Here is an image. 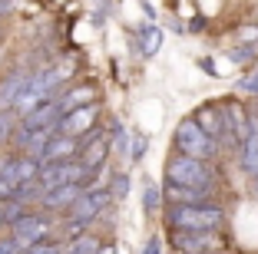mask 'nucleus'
<instances>
[{"label": "nucleus", "mask_w": 258, "mask_h": 254, "mask_svg": "<svg viewBox=\"0 0 258 254\" xmlns=\"http://www.w3.org/2000/svg\"><path fill=\"white\" fill-rule=\"evenodd\" d=\"M143 254H162V241L152 234L149 241H146V247H143Z\"/></svg>", "instance_id": "24"}, {"label": "nucleus", "mask_w": 258, "mask_h": 254, "mask_svg": "<svg viewBox=\"0 0 258 254\" xmlns=\"http://www.w3.org/2000/svg\"><path fill=\"white\" fill-rule=\"evenodd\" d=\"M99 244H103V241L93 238V234H80L76 241H70V251H63V254H96Z\"/></svg>", "instance_id": "17"}, {"label": "nucleus", "mask_w": 258, "mask_h": 254, "mask_svg": "<svg viewBox=\"0 0 258 254\" xmlns=\"http://www.w3.org/2000/svg\"><path fill=\"white\" fill-rule=\"evenodd\" d=\"M255 192H258V175H255Z\"/></svg>", "instance_id": "27"}, {"label": "nucleus", "mask_w": 258, "mask_h": 254, "mask_svg": "<svg viewBox=\"0 0 258 254\" xmlns=\"http://www.w3.org/2000/svg\"><path fill=\"white\" fill-rule=\"evenodd\" d=\"M10 238L17 241L20 251H27V247H33V244L50 238V221H46L40 211H23V215L10 224Z\"/></svg>", "instance_id": "5"}, {"label": "nucleus", "mask_w": 258, "mask_h": 254, "mask_svg": "<svg viewBox=\"0 0 258 254\" xmlns=\"http://www.w3.org/2000/svg\"><path fill=\"white\" fill-rule=\"evenodd\" d=\"M0 254H20V247L14 238H0Z\"/></svg>", "instance_id": "23"}, {"label": "nucleus", "mask_w": 258, "mask_h": 254, "mask_svg": "<svg viewBox=\"0 0 258 254\" xmlns=\"http://www.w3.org/2000/svg\"><path fill=\"white\" fill-rule=\"evenodd\" d=\"M162 198H166V195H162V188L156 185V182H149V185L143 188V211H146V215L152 218L156 211L162 208Z\"/></svg>", "instance_id": "16"}, {"label": "nucleus", "mask_w": 258, "mask_h": 254, "mask_svg": "<svg viewBox=\"0 0 258 254\" xmlns=\"http://www.w3.org/2000/svg\"><path fill=\"white\" fill-rule=\"evenodd\" d=\"M238 155H242L245 172L258 175V112H248V132L238 145Z\"/></svg>", "instance_id": "11"}, {"label": "nucleus", "mask_w": 258, "mask_h": 254, "mask_svg": "<svg viewBox=\"0 0 258 254\" xmlns=\"http://www.w3.org/2000/svg\"><path fill=\"white\" fill-rule=\"evenodd\" d=\"M166 182L189 185V188H199V192H209V195H215V188H219V175H215L212 162L182 155V152H175L166 162Z\"/></svg>", "instance_id": "1"}, {"label": "nucleus", "mask_w": 258, "mask_h": 254, "mask_svg": "<svg viewBox=\"0 0 258 254\" xmlns=\"http://www.w3.org/2000/svg\"><path fill=\"white\" fill-rule=\"evenodd\" d=\"M255 40H258V27H245V30H238V33H235V43H238V46L255 43Z\"/></svg>", "instance_id": "22"}, {"label": "nucleus", "mask_w": 258, "mask_h": 254, "mask_svg": "<svg viewBox=\"0 0 258 254\" xmlns=\"http://www.w3.org/2000/svg\"><path fill=\"white\" fill-rule=\"evenodd\" d=\"M133 40H136V46H139V53H143V56H156V53H159V46H162V27L156 20L139 23L136 33H133Z\"/></svg>", "instance_id": "13"}, {"label": "nucleus", "mask_w": 258, "mask_h": 254, "mask_svg": "<svg viewBox=\"0 0 258 254\" xmlns=\"http://www.w3.org/2000/svg\"><path fill=\"white\" fill-rule=\"evenodd\" d=\"M56 109H60V116H67L70 109H76V106H86V103H96V90H93L90 82L86 86H67L63 93H56Z\"/></svg>", "instance_id": "12"}, {"label": "nucleus", "mask_w": 258, "mask_h": 254, "mask_svg": "<svg viewBox=\"0 0 258 254\" xmlns=\"http://www.w3.org/2000/svg\"><path fill=\"white\" fill-rule=\"evenodd\" d=\"M172 247L179 254L219 251V247H222V238H219V231H172Z\"/></svg>", "instance_id": "9"}, {"label": "nucleus", "mask_w": 258, "mask_h": 254, "mask_svg": "<svg viewBox=\"0 0 258 254\" xmlns=\"http://www.w3.org/2000/svg\"><path fill=\"white\" fill-rule=\"evenodd\" d=\"M222 122H225V142L242 145L245 132H248V109L235 99H228V103H222Z\"/></svg>", "instance_id": "10"}, {"label": "nucleus", "mask_w": 258, "mask_h": 254, "mask_svg": "<svg viewBox=\"0 0 258 254\" xmlns=\"http://www.w3.org/2000/svg\"><path fill=\"white\" fill-rule=\"evenodd\" d=\"M96 119H99V103L76 106V109H70L67 116L60 119L56 132H63V135H86V132L96 129Z\"/></svg>", "instance_id": "8"}, {"label": "nucleus", "mask_w": 258, "mask_h": 254, "mask_svg": "<svg viewBox=\"0 0 258 254\" xmlns=\"http://www.w3.org/2000/svg\"><path fill=\"white\" fill-rule=\"evenodd\" d=\"M238 86H242V93H248V96H258V66L251 69V73H245L242 79H238Z\"/></svg>", "instance_id": "20"}, {"label": "nucleus", "mask_w": 258, "mask_h": 254, "mask_svg": "<svg viewBox=\"0 0 258 254\" xmlns=\"http://www.w3.org/2000/svg\"><path fill=\"white\" fill-rule=\"evenodd\" d=\"M172 139H175V152H182V155L202 158V162H215V155H219V142L199 126L196 116H189V119L179 122Z\"/></svg>", "instance_id": "4"}, {"label": "nucleus", "mask_w": 258, "mask_h": 254, "mask_svg": "<svg viewBox=\"0 0 258 254\" xmlns=\"http://www.w3.org/2000/svg\"><path fill=\"white\" fill-rule=\"evenodd\" d=\"M196 119H199V126H202L205 132L212 135V139H215L219 145L225 142V122H222V106L205 103L202 109H199V116H196Z\"/></svg>", "instance_id": "15"}, {"label": "nucleus", "mask_w": 258, "mask_h": 254, "mask_svg": "<svg viewBox=\"0 0 258 254\" xmlns=\"http://www.w3.org/2000/svg\"><path fill=\"white\" fill-rule=\"evenodd\" d=\"M109 195H113L116 202H122V198H126V192H129V175L126 172H116L113 175V182H109Z\"/></svg>", "instance_id": "18"}, {"label": "nucleus", "mask_w": 258, "mask_h": 254, "mask_svg": "<svg viewBox=\"0 0 258 254\" xmlns=\"http://www.w3.org/2000/svg\"><path fill=\"white\" fill-rule=\"evenodd\" d=\"M83 192V185L80 182H70V185H56V188H46L43 195H40V205L43 208H70V202H73L76 195Z\"/></svg>", "instance_id": "14"}, {"label": "nucleus", "mask_w": 258, "mask_h": 254, "mask_svg": "<svg viewBox=\"0 0 258 254\" xmlns=\"http://www.w3.org/2000/svg\"><path fill=\"white\" fill-rule=\"evenodd\" d=\"M7 10H10V7H7V0H0V14H7Z\"/></svg>", "instance_id": "26"}, {"label": "nucleus", "mask_w": 258, "mask_h": 254, "mask_svg": "<svg viewBox=\"0 0 258 254\" xmlns=\"http://www.w3.org/2000/svg\"><path fill=\"white\" fill-rule=\"evenodd\" d=\"M109 149H113V139H109L106 132H99V129H93V132H86L83 135V149H80V165H83L86 172H90V179L103 168V162H106V155H109ZM86 179V182H90Z\"/></svg>", "instance_id": "6"}, {"label": "nucleus", "mask_w": 258, "mask_h": 254, "mask_svg": "<svg viewBox=\"0 0 258 254\" xmlns=\"http://www.w3.org/2000/svg\"><path fill=\"white\" fill-rule=\"evenodd\" d=\"M14 129H17V119L7 109H0V142H7L10 135H14Z\"/></svg>", "instance_id": "19"}, {"label": "nucleus", "mask_w": 258, "mask_h": 254, "mask_svg": "<svg viewBox=\"0 0 258 254\" xmlns=\"http://www.w3.org/2000/svg\"><path fill=\"white\" fill-rule=\"evenodd\" d=\"M83 149V135H63V132H53L50 139L43 142L37 162L40 165H50V162H67V158H76Z\"/></svg>", "instance_id": "7"}, {"label": "nucleus", "mask_w": 258, "mask_h": 254, "mask_svg": "<svg viewBox=\"0 0 258 254\" xmlns=\"http://www.w3.org/2000/svg\"><path fill=\"white\" fill-rule=\"evenodd\" d=\"M166 224L172 231H219L225 224V211L219 205H169Z\"/></svg>", "instance_id": "2"}, {"label": "nucleus", "mask_w": 258, "mask_h": 254, "mask_svg": "<svg viewBox=\"0 0 258 254\" xmlns=\"http://www.w3.org/2000/svg\"><path fill=\"white\" fill-rule=\"evenodd\" d=\"M96 254H116V251H113V244H103V247H99Z\"/></svg>", "instance_id": "25"}, {"label": "nucleus", "mask_w": 258, "mask_h": 254, "mask_svg": "<svg viewBox=\"0 0 258 254\" xmlns=\"http://www.w3.org/2000/svg\"><path fill=\"white\" fill-rule=\"evenodd\" d=\"M109 202H113V195H109V188H106V185L83 188V192H80L73 202H70V208H67V215H70V221H67V234H80L86 224L96 221V218L106 211V205H109Z\"/></svg>", "instance_id": "3"}, {"label": "nucleus", "mask_w": 258, "mask_h": 254, "mask_svg": "<svg viewBox=\"0 0 258 254\" xmlns=\"http://www.w3.org/2000/svg\"><path fill=\"white\" fill-rule=\"evenodd\" d=\"M143 152H146V135H133V149H129V162H139L143 158Z\"/></svg>", "instance_id": "21"}]
</instances>
